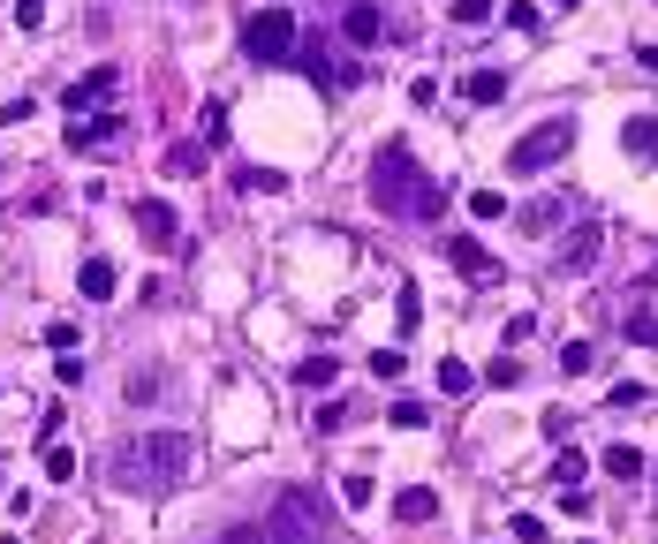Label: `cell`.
I'll list each match as a JSON object with an SVG mask.
<instances>
[{
	"label": "cell",
	"mask_w": 658,
	"mask_h": 544,
	"mask_svg": "<svg viewBox=\"0 0 658 544\" xmlns=\"http://www.w3.org/2000/svg\"><path fill=\"white\" fill-rule=\"evenodd\" d=\"M606 476H613V484H636V476H643V454H636V446H606Z\"/></svg>",
	"instance_id": "cell-21"
},
{
	"label": "cell",
	"mask_w": 658,
	"mask_h": 544,
	"mask_svg": "<svg viewBox=\"0 0 658 544\" xmlns=\"http://www.w3.org/2000/svg\"><path fill=\"white\" fill-rule=\"evenodd\" d=\"M598 242H606V227L590 220V227H575L568 242H560V257H553V272H583L590 257H598Z\"/></svg>",
	"instance_id": "cell-8"
},
{
	"label": "cell",
	"mask_w": 658,
	"mask_h": 544,
	"mask_svg": "<svg viewBox=\"0 0 658 544\" xmlns=\"http://www.w3.org/2000/svg\"><path fill=\"white\" fill-rule=\"evenodd\" d=\"M106 136H122V114H91V121H76L69 144H76V152H91V144H106Z\"/></svg>",
	"instance_id": "cell-18"
},
{
	"label": "cell",
	"mask_w": 658,
	"mask_h": 544,
	"mask_svg": "<svg viewBox=\"0 0 658 544\" xmlns=\"http://www.w3.org/2000/svg\"><path fill=\"white\" fill-rule=\"evenodd\" d=\"M38 469H46V484H76V446H69V439H46Z\"/></svg>",
	"instance_id": "cell-16"
},
{
	"label": "cell",
	"mask_w": 658,
	"mask_h": 544,
	"mask_svg": "<svg viewBox=\"0 0 658 544\" xmlns=\"http://www.w3.org/2000/svg\"><path fill=\"white\" fill-rule=\"evenodd\" d=\"M190 461H197V446L182 431H144V439L114 446V484H129V492H174L190 476Z\"/></svg>",
	"instance_id": "cell-2"
},
{
	"label": "cell",
	"mask_w": 658,
	"mask_h": 544,
	"mask_svg": "<svg viewBox=\"0 0 658 544\" xmlns=\"http://www.w3.org/2000/svg\"><path fill=\"white\" fill-rule=\"evenodd\" d=\"M106 91H122V68H114V61H99L91 76H76V84L61 91V114H91V106H99Z\"/></svg>",
	"instance_id": "cell-7"
},
{
	"label": "cell",
	"mask_w": 658,
	"mask_h": 544,
	"mask_svg": "<svg viewBox=\"0 0 658 544\" xmlns=\"http://www.w3.org/2000/svg\"><path fill=\"white\" fill-rule=\"evenodd\" d=\"M333 378H341V363H333V356H303V363H295V386H311V393H326Z\"/></svg>",
	"instance_id": "cell-19"
},
{
	"label": "cell",
	"mask_w": 658,
	"mask_h": 544,
	"mask_svg": "<svg viewBox=\"0 0 658 544\" xmlns=\"http://www.w3.org/2000/svg\"><path fill=\"white\" fill-rule=\"evenodd\" d=\"M583 544H590V537H583Z\"/></svg>",
	"instance_id": "cell-38"
},
{
	"label": "cell",
	"mask_w": 658,
	"mask_h": 544,
	"mask_svg": "<svg viewBox=\"0 0 658 544\" xmlns=\"http://www.w3.org/2000/svg\"><path fill=\"white\" fill-rule=\"evenodd\" d=\"M560 220H568V204H560V197H537V204H522V212H515L522 235H553Z\"/></svg>",
	"instance_id": "cell-12"
},
{
	"label": "cell",
	"mask_w": 658,
	"mask_h": 544,
	"mask_svg": "<svg viewBox=\"0 0 658 544\" xmlns=\"http://www.w3.org/2000/svg\"><path fill=\"white\" fill-rule=\"evenodd\" d=\"M371 378H401V348H379V356H371Z\"/></svg>",
	"instance_id": "cell-35"
},
{
	"label": "cell",
	"mask_w": 658,
	"mask_h": 544,
	"mask_svg": "<svg viewBox=\"0 0 658 544\" xmlns=\"http://www.w3.org/2000/svg\"><path fill=\"white\" fill-rule=\"evenodd\" d=\"M643 401H651V393H643V386H636V378H621V386H613V393H606V408H643Z\"/></svg>",
	"instance_id": "cell-32"
},
{
	"label": "cell",
	"mask_w": 658,
	"mask_h": 544,
	"mask_svg": "<svg viewBox=\"0 0 658 544\" xmlns=\"http://www.w3.org/2000/svg\"><path fill=\"white\" fill-rule=\"evenodd\" d=\"M515 544H545V522H537V514H515Z\"/></svg>",
	"instance_id": "cell-36"
},
{
	"label": "cell",
	"mask_w": 658,
	"mask_h": 544,
	"mask_svg": "<svg viewBox=\"0 0 658 544\" xmlns=\"http://www.w3.org/2000/svg\"><path fill=\"white\" fill-rule=\"evenodd\" d=\"M447 16L462 23V31H477V23H492V16H500V8H492V0H454Z\"/></svg>",
	"instance_id": "cell-23"
},
{
	"label": "cell",
	"mask_w": 658,
	"mask_h": 544,
	"mask_svg": "<svg viewBox=\"0 0 658 544\" xmlns=\"http://www.w3.org/2000/svg\"><path fill=\"white\" fill-rule=\"evenodd\" d=\"M348 416H356V401H326L318 408V431H348Z\"/></svg>",
	"instance_id": "cell-31"
},
{
	"label": "cell",
	"mask_w": 658,
	"mask_h": 544,
	"mask_svg": "<svg viewBox=\"0 0 658 544\" xmlns=\"http://www.w3.org/2000/svg\"><path fill=\"white\" fill-rule=\"evenodd\" d=\"M553 8H583V0H553Z\"/></svg>",
	"instance_id": "cell-37"
},
{
	"label": "cell",
	"mask_w": 658,
	"mask_h": 544,
	"mask_svg": "<svg viewBox=\"0 0 658 544\" xmlns=\"http://www.w3.org/2000/svg\"><path fill=\"white\" fill-rule=\"evenodd\" d=\"M197 136H205V144H220V136H227V106H220V99L197 114Z\"/></svg>",
	"instance_id": "cell-26"
},
{
	"label": "cell",
	"mask_w": 658,
	"mask_h": 544,
	"mask_svg": "<svg viewBox=\"0 0 658 544\" xmlns=\"http://www.w3.org/2000/svg\"><path fill=\"white\" fill-rule=\"evenodd\" d=\"M235 189H280L273 167H235Z\"/></svg>",
	"instance_id": "cell-33"
},
{
	"label": "cell",
	"mask_w": 658,
	"mask_h": 544,
	"mask_svg": "<svg viewBox=\"0 0 658 544\" xmlns=\"http://www.w3.org/2000/svg\"><path fill=\"white\" fill-rule=\"evenodd\" d=\"M371 204H379L386 220H439L447 189L416 174L409 144H379V159H371Z\"/></svg>",
	"instance_id": "cell-1"
},
{
	"label": "cell",
	"mask_w": 658,
	"mask_h": 544,
	"mask_svg": "<svg viewBox=\"0 0 658 544\" xmlns=\"http://www.w3.org/2000/svg\"><path fill=\"white\" fill-rule=\"evenodd\" d=\"M295 38H303V23H295L288 8H258V16L243 23V53L250 61H295Z\"/></svg>",
	"instance_id": "cell-3"
},
{
	"label": "cell",
	"mask_w": 658,
	"mask_h": 544,
	"mask_svg": "<svg viewBox=\"0 0 658 544\" xmlns=\"http://www.w3.org/2000/svg\"><path fill=\"white\" fill-rule=\"evenodd\" d=\"M394 318H401V333H409V325L424 318V295H416V288H401V295H394Z\"/></svg>",
	"instance_id": "cell-30"
},
{
	"label": "cell",
	"mask_w": 658,
	"mask_h": 544,
	"mask_svg": "<svg viewBox=\"0 0 658 544\" xmlns=\"http://www.w3.org/2000/svg\"><path fill=\"white\" fill-rule=\"evenodd\" d=\"M137 235L152 242V250H174V212H167L159 197H144V204H137Z\"/></svg>",
	"instance_id": "cell-9"
},
{
	"label": "cell",
	"mask_w": 658,
	"mask_h": 544,
	"mask_svg": "<svg viewBox=\"0 0 658 544\" xmlns=\"http://www.w3.org/2000/svg\"><path fill=\"white\" fill-rule=\"evenodd\" d=\"M439 514V492L432 484H409V492H394V522H432Z\"/></svg>",
	"instance_id": "cell-14"
},
{
	"label": "cell",
	"mask_w": 658,
	"mask_h": 544,
	"mask_svg": "<svg viewBox=\"0 0 658 544\" xmlns=\"http://www.w3.org/2000/svg\"><path fill=\"white\" fill-rule=\"evenodd\" d=\"M628 340H636V348H658V318L651 310H628Z\"/></svg>",
	"instance_id": "cell-25"
},
{
	"label": "cell",
	"mask_w": 658,
	"mask_h": 544,
	"mask_svg": "<svg viewBox=\"0 0 658 544\" xmlns=\"http://www.w3.org/2000/svg\"><path fill=\"white\" fill-rule=\"evenodd\" d=\"M590 363H598V348H590V340H568V348H560V371H568V378H583Z\"/></svg>",
	"instance_id": "cell-24"
},
{
	"label": "cell",
	"mask_w": 658,
	"mask_h": 544,
	"mask_svg": "<svg viewBox=\"0 0 658 544\" xmlns=\"http://www.w3.org/2000/svg\"><path fill=\"white\" fill-rule=\"evenodd\" d=\"M341 499H348V507H356V514H364V507H371V499H379V484H371V469H356V476H341Z\"/></svg>",
	"instance_id": "cell-22"
},
{
	"label": "cell",
	"mask_w": 658,
	"mask_h": 544,
	"mask_svg": "<svg viewBox=\"0 0 658 544\" xmlns=\"http://www.w3.org/2000/svg\"><path fill=\"white\" fill-rule=\"evenodd\" d=\"M159 174H174V182H190V174H205V152L174 136V144H167V159H159Z\"/></svg>",
	"instance_id": "cell-17"
},
{
	"label": "cell",
	"mask_w": 658,
	"mask_h": 544,
	"mask_svg": "<svg viewBox=\"0 0 658 544\" xmlns=\"http://www.w3.org/2000/svg\"><path fill=\"white\" fill-rule=\"evenodd\" d=\"M295 61H303V76H311V84L326 91V99H333V91H348L356 76H364V68H341V61H333V46H326L318 31H303V38H295Z\"/></svg>",
	"instance_id": "cell-5"
},
{
	"label": "cell",
	"mask_w": 658,
	"mask_h": 544,
	"mask_svg": "<svg viewBox=\"0 0 658 544\" xmlns=\"http://www.w3.org/2000/svg\"><path fill=\"white\" fill-rule=\"evenodd\" d=\"M439 393H469V363H462V356L439 363Z\"/></svg>",
	"instance_id": "cell-27"
},
{
	"label": "cell",
	"mask_w": 658,
	"mask_h": 544,
	"mask_svg": "<svg viewBox=\"0 0 658 544\" xmlns=\"http://www.w3.org/2000/svg\"><path fill=\"white\" fill-rule=\"evenodd\" d=\"M76 288H84V295H91V303H106V295L122 288V272L106 265V257H84V272H76Z\"/></svg>",
	"instance_id": "cell-15"
},
{
	"label": "cell",
	"mask_w": 658,
	"mask_h": 544,
	"mask_svg": "<svg viewBox=\"0 0 658 544\" xmlns=\"http://www.w3.org/2000/svg\"><path fill=\"white\" fill-rule=\"evenodd\" d=\"M621 152L651 167V159H658V114H628V129H621Z\"/></svg>",
	"instance_id": "cell-10"
},
{
	"label": "cell",
	"mask_w": 658,
	"mask_h": 544,
	"mask_svg": "<svg viewBox=\"0 0 658 544\" xmlns=\"http://www.w3.org/2000/svg\"><path fill=\"white\" fill-rule=\"evenodd\" d=\"M583 469H590V454H575V446H560V454H553V484H560V492H575Z\"/></svg>",
	"instance_id": "cell-20"
},
{
	"label": "cell",
	"mask_w": 658,
	"mask_h": 544,
	"mask_svg": "<svg viewBox=\"0 0 658 544\" xmlns=\"http://www.w3.org/2000/svg\"><path fill=\"white\" fill-rule=\"evenodd\" d=\"M462 99L469 106H500L507 99V68H469V76H462Z\"/></svg>",
	"instance_id": "cell-11"
},
{
	"label": "cell",
	"mask_w": 658,
	"mask_h": 544,
	"mask_svg": "<svg viewBox=\"0 0 658 544\" xmlns=\"http://www.w3.org/2000/svg\"><path fill=\"white\" fill-rule=\"evenodd\" d=\"M568 144H575V121H545V129H530V136H515V152H507V174H545L553 159H568Z\"/></svg>",
	"instance_id": "cell-4"
},
{
	"label": "cell",
	"mask_w": 658,
	"mask_h": 544,
	"mask_svg": "<svg viewBox=\"0 0 658 544\" xmlns=\"http://www.w3.org/2000/svg\"><path fill=\"white\" fill-rule=\"evenodd\" d=\"M447 265L462 272V280H477V288H500V280H507V272H500V257H492L477 235H447Z\"/></svg>",
	"instance_id": "cell-6"
},
{
	"label": "cell",
	"mask_w": 658,
	"mask_h": 544,
	"mask_svg": "<svg viewBox=\"0 0 658 544\" xmlns=\"http://www.w3.org/2000/svg\"><path fill=\"white\" fill-rule=\"evenodd\" d=\"M341 38L348 46H371V38H379V8H371V0H348L341 8Z\"/></svg>",
	"instance_id": "cell-13"
},
{
	"label": "cell",
	"mask_w": 658,
	"mask_h": 544,
	"mask_svg": "<svg viewBox=\"0 0 658 544\" xmlns=\"http://www.w3.org/2000/svg\"><path fill=\"white\" fill-rule=\"evenodd\" d=\"M469 212H477V220H507V197H500V189H477V197H469Z\"/></svg>",
	"instance_id": "cell-28"
},
{
	"label": "cell",
	"mask_w": 658,
	"mask_h": 544,
	"mask_svg": "<svg viewBox=\"0 0 658 544\" xmlns=\"http://www.w3.org/2000/svg\"><path fill=\"white\" fill-rule=\"evenodd\" d=\"M46 340H53V356H69V348H76V340H84V333H76L69 318H53V325H46Z\"/></svg>",
	"instance_id": "cell-34"
},
{
	"label": "cell",
	"mask_w": 658,
	"mask_h": 544,
	"mask_svg": "<svg viewBox=\"0 0 658 544\" xmlns=\"http://www.w3.org/2000/svg\"><path fill=\"white\" fill-rule=\"evenodd\" d=\"M386 424H394V431H416V424H424V401H394V408H386Z\"/></svg>",
	"instance_id": "cell-29"
}]
</instances>
